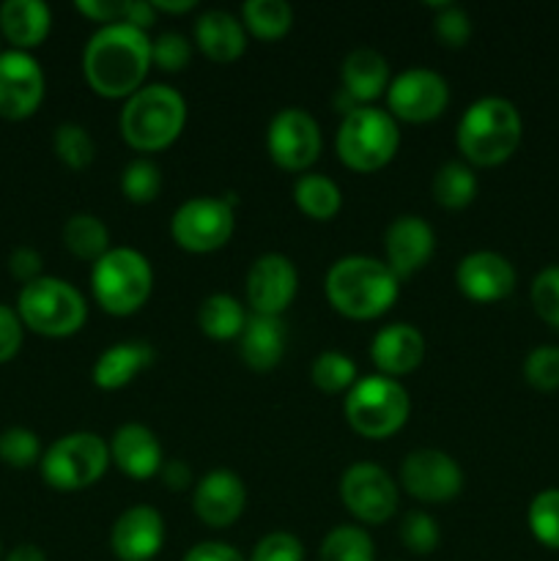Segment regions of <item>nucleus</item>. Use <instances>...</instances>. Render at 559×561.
<instances>
[{"label":"nucleus","instance_id":"nucleus-1","mask_svg":"<svg viewBox=\"0 0 559 561\" xmlns=\"http://www.w3.org/2000/svg\"><path fill=\"white\" fill-rule=\"evenodd\" d=\"M151 69V38L126 22L104 25L88 38L82 75L91 91L104 99H129L146 85Z\"/></svg>","mask_w":559,"mask_h":561},{"label":"nucleus","instance_id":"nucleus-2","mask_svg":"<svg viewBox=\"0 0 559 561\" xmlns=\"http://www.w3.org/2000/svg\"><path fill=\"white\" fill-rule=\"evenodd\" d=\"M323 290L334 312L351 321H373L398 301L400 279L378 257L345 255L332 263Z\"/></svg>","mask_w":559,"mask_h":561},{"label":"nucleus","instance_id":"nucleus-3","mask_svg":"<svg viewBox=\"0 0 559 561\" xmlns=\"http://www.w3.org/2000/svg\"><path fill=\"white\" fill-rule=\"evenodd\" d=\"M524 121L518 107L504 96H482L460 115L458 151L471 168H497L504 164L521 146Z\"/></svg>","mask_w":559,"mask_h":561},{"label":"nucleus","instance_id":"nucleus-4","mask_svg":"<svg viewBox=\"0 0 559 561\" xmlns=\"http://www.w3.org/2000/svg\"><path fill=\"white\" fill-rule=\"evenodd\" d=\"M186 126V102L175 88L142 85L124 102L118 115L121 137L137 153H157L173 146Z\"/></svg>","mask_w":559,"mask_h":561},{"label":"nucleus","instance_id":"nucleus-5","mask_svg":"<svg viewBox=\"0 0 559 561\" xmlns=\"http://www.w3.org/2000/svg\"><path fill=\"white\" fill-rule=\"evenodd\" d=\"M400 148L398 121L381 107L360 104L343 115L334 137L338 159L354 173H376L387 168Z\"/></svg>","mask_w":559,"mask_h":561},{"label":"nucleus","instance_id":"nucleus-6","mask_svg":"<svg viewBox=\"0 0 559 561\" xmlns=\"http://www.w3.org/2000/svg\"><path fill=\"white\" fill-rule=\"evenodd\" d=\"M91 290L96 305L110 316H135L151 299V261L132 247H113L107 255L93 263Z\"/></svg>","mask_w":559,"mask_h":561},{"label":"nucleus","instance_id":"nucleus-7","mask_svg":"<svg viewBox=\"0 0 559 561\" xmlns=\"http://www.w3.org/2000/svg\"><path fill=\"white\" fill-rule=\"evenodd\" d=\"M16 316L22 327L42 337H71L88 321V305L80 290L58 277H38L22 285L16 296Z\"/></svg>","mask_w":559,"mask_h":561},{"label":"nucleus","instance_id":"nucleus-8","mask_svg":"<svg viewBox=\"0 0 559 561\" xmlns=\"http://www.w3.org/2000/svg\"><path fill=\"white\" fill-rule=\"evenodd\" d=\"M351 431L370 442H384L403 431L411 414V398L406 387L387 376H367L351 387L343 403Z\"/></svg>","mask_w":559,"mask_h":561},{"label":"nucleus","instance_id":"nucleus-9","mask_svg":"<svg viewBox=\"0 0 559 561\" xmlns=\"http://www.w3.org/2000/svg\"><path fill=\"white\" fill-rule=\"evenodd\" d=\"M110 460V447L102 436L91 431H75L49 444L42 455V480L53 491L75 493L96 485L104 477Z\"/></svg>","mask_w":559,"mask_h":561},{"label":"nucleus","instance_id":"nucleus-10","mask_svg":"<svg viewBox=\"0 0 559 561\" xmlns=\"http://www.w3.org/2000/svg\"><path fill=\"white\" fill-rule=\"evenodd\" d=\"M233 195L228 197H190L175 208L170 219V236L175 244L192 255H208L223 250L236 230Z\"/></svg>","mask_w":559,"mask_h":561},{"label":"nucleus","instance_id":"nucleus-11","mask_svg":"<svg viewBox=\"0 0 559 561\" xmlns=\"http://www.w3.org/2000/svg\"><path fill=\"white\" fill-rule=\"evenodd\" d=\"M340 502L365 526H381L398 513V482L376 463H354L340 477Z\"/></svg>","mask_w":559,"mask_h":561},{"label":"nucleus","instance_id":"nucleus-12","mask_svg":"<svg viewBox=\"0 0 559 561\" xmlns=\"http://www.w3.org/2000/svg\"><path fill=\"white\" fill-rule=\"evenodd\" d=\"M266 151L277 168L288 173H305L321 157V129L318 121L301 107H285L269 121Z\"/></svg>","mask_w":559,"mask_h":561},{"label":"nucleus","instance_id":"nucleus-13","mask_svg":"<svg viewBox=\"0 0 559 561\" xmlns=\"http://www.w3.org/2000/svg\"><path fill=\"white\" fill-rule=\"evenodd\" d=\"M400 485L422 504H447L464 491V469L442 449H414L400 463Z\"/></svg>","mask_w":559,"mask_h":561},{"label":"nucleus","instance_id":"nucleus-14","mask_svg":"<svg viewBox=\"0 0 559 561\" xmlns=\"http://www.w3.org/2000/svg\"><path fill=\"white\" fill-rule=\"evenodd\" d=\"M449 104V85L431 69H406L389 80L387 113L406 124L436 121Z\"/></svg>","mask_w":559,"mask_h":561},{"label":"nucleus","instance_id":"nucleus-15","mask_svg":"<svg viewBox=\"0 0 559 561\" xmlns=\"http://www.w3.org/2000/svg\"><path fill=\"white\" fill-rule=\"evenodd\" d=\"M299 290V272L294 261L280 252H266L255 257L247 272V305L252 316L283 318V312L294 305Z\"/></svg>","mask_w":559,"mask_h":561},{"label":"nucleus","instance_id":"nucleus-16","mask_svg":"<svg viewBox=\"0 0 559 561\" xmlns=\"http://www.w3.org/2000/svg\"><path fill=\"white\" fill-rule=\"evenodd\" d=\"M47 80L31 53H0V118L25 121L42 107Z\"/></svg>","mask_w":559,"mask_h":561},{"label":"nucleus","instance_id":"nucleus-17","mask_svg":"<svg viewBox=\"0 0 559 561\" xmlns=\"http://www.w3.org/2000/svg\"><path fill=\"white\" fill-rule=\"evenodd\" d=\"M455 285L475 305H493L515 290V268L504 255L477 250L460 257L455 268Z\"/></svg>","mask_w":559,"mask_h":561},{"label":"nucleus","instance_id":"nucleus-18","mask_svg":"<svg viewBox=\"0 0 559 561\" xmlns=\"http://www.w3.org/2000/svg\"><path fill=\"white\" fill-rule=\"evenodd\" d=\"M433 252H436V233L427 219L417 217V214H403L384 233V255H387L384 263L392 268L398 279H409L422 272Z\"/></svg>","mask_w":559,"mask_h":561},{"label":"nucleus","instance_id":"nucleus-19","mask_svg":"<svg viewBox=\"0 0 559 561\" xmlns=\"http://www.w3.org/2000/svg\"><path fill=\"white\" fill-rule=\"evenodd\" d=\"M195 515L208 529H228L241 518L247 507V488L239 474L228 469H214L195 482L192 491Z\"/></svg>","mask_w":559,"mask_h":561},{"label":"nucleus","instance_id":"nucleus-20","mask_svg":"<svg viewBox=\"0 0 559 561\" xmlns=\"http://www.w3.org/2000/svg\"><path fill=\"white\" fill-rule=\"evenodd\" d=\"M164 546V520L148 504L124 510L110 531V548L118 561H151Z\"/></svg>","mask_w":559,"mask_h":561},{"label":"nucleus","instance_id":"nucleus-21","mask_svg":"<svg viewBox=\"0 0 559 561\" xmlns=\"http://www.w3.org/2000/svg\"><path fill=\"white\" fill-rule=\"evenodd\" d=\"M110 460L118 466L121 474L132 477L137 482H146L162 471L164 455L157 433L140 422L121 425L110 438Z\"/></svg>","mask_w":559,"mask_h":561},{"label":"nucleus","instance_id":"nucleus-22","mask_svg":"<svg viewBox=\"0 0 559 561\" xmlns=\"http://www.w3.org/2000/svg\"><path fill=\"white\" fill-rule=\"evenodd\" d=\"M370 359L378 376L403 378L411 376L425 359V337L411 323H389L373 337Z\"/></svg>","mask_w":559,"mask_h":561},{"label":"nucleus","instance_id":"nucleus-23","mask_svg":"<svg viewBox=\"0 0 559 561\" xmlns=\"http://www.w3.org/2000/svg\"><path fill=\"white\" fill-rule=\"evenodd\" d=\"M389 88V64L378 49H351L340 66V91L356 104H370Z\"/></svg>","mask_w":559,"mask_h":561},{"label":"nucleus","instance_id":"nucleus-24","mask_svg":"<svg viewBox=\"0 0 559 561\" xmlns=\"http://www.w3.org/2000/svg\"><path fill=\"white\" fill-rule=\"evenodd\" d=\"M195 44L214 64H233L247 49V31L230 11H203L195 20Z\"/></svg>","mask_w":559,"mask_h":561},{"label":"nucleus","instance_id":"nucleus-25","mask_svg":"<svg viewBox=\"0 0 559 561\" xmlns=\"http://www.w3.org/2000/svg\"><path fill=\"white\" fill-rule=\"evenodd\" d=\"M285 343H288V334H285L283 318L250 316L239 337L241 362L252 373H272L283 362Z\"/></svg>","mask_w":559,"mask_h":561},{"label":"nucleus","instance_id":"nucleus-26","mask_svg":"<svg viewBox=\"0 0 559 561\" xmlns=\"http://www.w3.org/2000/svg\"><path fill=\"white\" fill-rule=\"evenodd\" d=\"M153 362V348L140 340H126V343L110 345L102 351L93 365V383L102 392H118L126 383L135 381L142 370Z\"/></svg>","mask_w":559,"mask_h":561},{"label":"nucleus","instance_id":"nucleus-27","mask_svg":"<svg viewBox=\"0 0 559 561\" xmlns=\"http://www.w3.org/2000/svg\"><path fill=\"white\" fill-rule=\"evenodd\" d=\"M53 27V14L42 0H5L0 5V33L11 49L31 53L33 47L44 44Z\"/></svg>","mask_w":559,"mask_h":561},{"label":"nucleus","instance_id":"nucleus-28","mask_svg":"<svg viewBox=\"0 0 559 561\" xmlns=\"http://www.w3.org/2000/svg\"><path fill=\"white\" fill-rule=\"evenodd\" d=\"M247 312L241 301H236L228 294H212L201 301L197 310V327L208 340L217 343H228V340H239L247 327Z\"/></svg>","mask_w":559,"mask_h":561},{"label":"nucleus","instance_id":"nucleus-29","mask_svg":"<svg viewBox=\"0 0 559 561\" xmlns=\"http://www.w3.org/2000/svg\"><path fill=\"white\" fill-rule=\"evenodd\" d=\"M294 203L307 219L329 222L343 208V195H340V186L329 175L301 173L294 184Z\"/></svg>","mask_w":559,"mask_h":561},{"label":"nucleus","instance_id":"nucleus-30","mask_svg":"<svg viewBox=\"0 0 559 561\" xmlns=\"http://www.w3.org/2000/svg\"><path fill=\"white\" fill-rule=\"evenodd\" d=\"M64 247L77 257V261L96 263L99 257L107 255L113 247H110V230L96 214H71L66 219L64 230Z\"/></svg>","mask_w":559,"mask_h":561},{"label":"nucleus","instance_id":"nucleus-31","mask_svg":"<svg viewBox=\"0 0 559 561\" xmlns=\"http://www.w3.org/2000/svg\"><path fill=\"white\" fill-rule=\"evenodd\" d=\"M433 201L447 211H460L471 206L477 197V175L475 168L466 162H444L433 175Z\"/></svg>","mask_w":559,"mask_h":561},{"label":"nucleus","instance_id":"nucleus-32","mask_svg":"<svg viewBox=\"0 0 559 561\" xmlns=\"http://www.w3.org/2000/svg\"><path fill=\"white\" fill-rule=\"evenodd\" d=\"M241 25L261 42H277L294 25V9L285 0H247L241 5Z\"/></svg>","mask_w":559,"mask_h":561},{"label":"nucleus","instance_id":"nucleus-33","mask_svg":"<svg viewBox=\"0 0 559 561\" xmlns=\"http://www.w3.org/2000/svg\"><path fill=\"white\" fill-rule=\"evenodd\" d=\"M373 537L362 526H334L318 548V561H373Z\"/></svg>","mask_w":559,"mask_h":561},{"label":"nucleus","instance_id":"nucleus-34","mask_svg":"<svg viewBox=\"0 0 559 561\" xmlns=\"http://www.w3.org/2000/svg\"><path fill=\"white\" fill-rule=\"evenodd\" d=\"M312 387L323 394H340L351 392L356 383V365L351 356L340 354V351H323L312 359L310 367Z\"/></svg>","mask_w":559,"mask_h":561},{"label":"nucleus","instance_id":"nucleus-35","mask_svg":"<svg viewBox=\"0 0 559 561\" xmlns=\"http://www.w3.org/2000/svg\"><path fill=\"white\" fill-rule=\"evenodd\" d=\"M159 192H162V170L151 159L137 157L121 170V195L129 203H135V206L153 203Z\"/></svg>","mask_w":559,"mask_h":561},{"label":"nucleus","instance_id":"nucleus-36","mask_svg":"<svg viewBox=\"0 0 559 561\" xmlns=\"http://www.w3.org/2000/svg\"><path fill=\"white\" fill-rule=\"evenodd\" d=\"M53 151L69 170H85L91 168L93 157H96V142L85 126L69 121V124H60L55 129Z\"/></svg>","mask_w":559,"mask_h":561},{"label":"nucleus","instance_id":"nucleus-37","mask_svg":"<svg viewBox=\"0 0 559 561\" xmlns=\"http://www.w3.org/2000/svg\"><path fill=\"white\" fill-rule=\"evenodd\" d=\"M526 524L540 546L559 551V488H548L532 499L526 510Z\"/></svg>","mask_w":559,"mask_h":561},{"label":"nucleus","instance_id":"nucleus-38","mask_svg":"<svg viewBox=\"0 0 559 561\" xmlns=\"http://www.w3.org/2000/svg\"><path fill=\"white\" fill-rule=\"evenodd\" d=\"M42 442L27 427H9L0 433V460L11 469H31L42 463Z\"/></svg>","mask_w":559,"mask_h":561},{"label":"nucleus","instance_id":"nucleus-39","mask_svg":"<svg viewBox=\"0 0 559 561\" xmlns=\"http://www.w3.org/2000/svg\"><path fill=\"white\" fill-rule=\"evenodd\" d=\"M524 381L543 394L559 389V345H537L524 359Z\"/></svg>","mask_w":559,"mask_h":561},{"label":"nucleus","instance_id":"nucleus-40","mask_svg":"<svg viewBox=\"0 0 559 561\" xmlns=\"http://www.w3.org/2000/svg\"><path fill=\"white\" fill-rule=\"evenodd\" d=\"M400 542H403L406 551L417 553V557H427L438 548L442 542V531L438 524L427 513H409L400 524Z\"/></svg>","mask_w":559,"mask_h":561},{"label":"nucleus","instance_id":"nucleus-41","mask_svg":"<svg viewBox=\"0 0 559 561\" xmlns=\"http://www.w3.org/2000/svg\"><path fill=\"white\" fill-rule=\"evenodd\" d=\"M192 60V44L184 33H159L157 38H151V66L157 69L170 71V75H179L190 66Z\"/></svg>","mask_w":559,"mask_h":561},{"label":"nucleus","instance_id":"nucleus-42","mask_svg":"<svg viewBox=\"0 0 559 561\" xmlns=\"http://www.w3.org/2000/svg\"><path fill=\"white\" fill-rule=\"evenodd\" d=\"M529 299L537 318L546 321L548 327L559 329V266H546L543 272H537V277L532 279Z\"/></svg>","mask_w":559,"mask_h":561},{"label":"nucleus","instance_id":"nucleus-43","mask_svg":"<svg viewBox=\"0 0 559 561\" xmlns=\"http://www.w3.org/2000/svg\"><path fill=\"white\" fill-rule=\"evenodd\" d=\"M433 31H436V38L444 47L460 49L471 38V20L460 5L438 3L436 16H433Z\"/></svg>","mask_w":559,"mask_h":561},{"label":"nucleus","instance_id":"nucleus-44","mask_svg":"<svg viewBox=\"0 0 559 561\" xmlns=\"http://www.w3.org/2000/svg\"><path fill=\"white\" fill-rule=\"evenodd\" d=\"M247 561H305V546L290 531H272L255 542Z\"/></svg>","mask_w":559,"mask_h":561},{"label":"nucleus","instance_id":"nucleus-45","mask_svg":"<svg viewBox=\"0 0 559 561\" xmlns=\"http://www.w3.org/2000/svg\"><path fill=\"white\" fill-rule=\"evenodd\" d=\"M22 337H25V327H22L16 310L0 301V365L20 354Z\"/></svg>","mask_w":559,"mask_h":561},{"label":"nucleus","instance_id":"nucleus-46","mask_svg":"<svg viewBox=\"0 0 559 561\" xmlns=\"http://www.w3.org/2000/svg\"><path fill=\"white\" fill-rule=\"evenodd\" d=\"M42 266H44L42 255H38L33 247H16V250L9 255L11 277L22 285H31V283H36L38 277H44Z\"/></svg>","mask_w":559,"mask_h":561},{"label":"nucleus","instance_id":"nucleus-47","mask_svg":"<svg viewBox=\"0 0 559 561\" xmlns=\"http://www.w3.org/2000/svg\"><path fill=\"white\" fill-rule=\"evenodd\" d=\"M75 9L91 22H99L102 27L124 22V0L121 3H113V0H77Z\"/></svg>","mask_w":559,"mask_h":561},{"label":"nucleus","instance_id":"nucleus-48","mask_svg":"<svg viewBox=\"0 0 559 561\" xmlns=\"http://www.w3.org/2000/svg\"><path fill=\"white\" fill-rule=\"evenodd\" d=\"M181 561H247V559L241 557L233 546H228V542L206 540L192 546Z\"/></svg>","mask_w":559,"mask_h":561},{"label":"nucleus","instance_id":"nucleus-49","mask_svg":"<svg viewBox=\"0 0 559 561\" xmlns=\"http://www.w3.org/2000/svg\"><path fill=\"white\" fill-rule=\"evenodd\" d=\"M157 11L148 0H124V22L132 27H140L148 33V27L157 25Z\"/></svg>","mask_w":559,"mask_h":561},{"label":"nucleus","instance_id":"nucleus-50","mask_svg":"<svg viewBox=\"0 0 559 561\" xmlns=\"http://www.w3.org/2000/svg\"><path fill=\"white\" fill-rule=\"evenodd\" d=\"M159 477H162L164 488H168V491H175V493L186 491V488L192 485V471L184 460H164Z\"/></svg>","mask_w":559,"mask_h":561},{"label":"nucleus","instance_id":"nucleus-51","mask_svg":"<svg viewBox=\"0 0 559 561\" xmlns=\"http://www.w3.org/2000/svg\"><path fill=\"white\" fill-rule=\"evenodd\" d=\"M157 14H186L197 5V0H151Z\"/></svg>","mask_w":559,"mask_h":561},{"label":"nucleus","instance_id":"nucleus-52","mask_svg":"<svg viewBox=\"0 0 559 561\" xmlns=\"http://www.w3.org/2000/svg\"><path fill=\"white\" fill-rule=\"evenodd\" d=\"M5 561H47L44 551L38 546H31V542H22V546L11 548Z\"/></svg>","mask_w":559,"mask_h":561},{"label":"nucleus","instance_id":"nucleus-53","mask_svg":"<svg viewBox=\"0 0 559 561\" xmlns=\"http://www.w3.org/2000/svg\"><path fill=\"white\" fill-rule=\"evenodd\" d=\"M0 559H3V546H0Z\"/></svg>","mask_w":559,"mask_h":561}]
</instances>
